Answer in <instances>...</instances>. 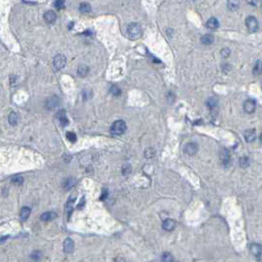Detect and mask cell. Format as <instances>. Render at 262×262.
<instances>
[{"label":"cell","mask_w":262,"mask_h":262,"mask_svg":"<svg viewBox=\"0 0 262 262\" xmlns=\"http://www.w3.org/2000/svg\"><path fill=\"white\" fill-rule=\"evenodd\" d=\"M66 64H67V58H66V57L64 54H57L54 57L53 66L57 70L62 69L66 66Z\"/></svg>","instance_id":"4"},{"label":"cell","mask_w":262,"mask_h":262,"mask_svg":"<svg viewBox=\"0 0 262 262\" xmlns=\"http://www.w3.org/2000/svg\"><path fill=\"white\" fill-rule=\"evenodd\" d=\"M163 262H173V256L169 252H165L162 255Z\"/></svg>","instance_id":"28"},{"label":"cell","mask_w":262,"mask_h":262,"mask_svg":"<svg viewBox=\"0 0 262 262\" xmlns=\"http://www.w3.org/2000/svg\"><path fill=\"white\" fill-rule=\"evenodd\" d=\"M255 109H256V103H255L254 99H247L244 103V110H245L246 113L252 114Z\"/></svg>","instance_id":"7"},{"label":"cell","mask_w":262,"mask_h":262,"mask_svg":"<svg viewBox=\"0 0 262 262\" xmlns=\"http://www.w3.org/2000/svg\"><path fill=\"white\" fill-rule=\"evenodd\" d=\"M154 154H155L154 149H149V151L145 152V157H146V158H151V157L154 156Z\"/></svg>","instance_id":"36"},{"label":"cell","mask_w":262,"mask_h":262,"mask_svg":"<svg viewBox=\"0 0 262 262\" xmlns=\"http://www.w3.org/2000/svg\"><path fill=\"white\" fill-rule=\"evenodd\" d=\"M41 258H42V253L40 252V251H34L31 254V259H33L34 261H39Z\"/></svg>","instance_id":"27"},{"label":"cell","mask_w":262,"mask_h":262,"mask_svg":"<svg viewBox=\"0 0 262 262\" xmlns=\"http://www.w3.org/2000/svg\"><path fill=\"white\" fill-rule=\"evenodd\" d=\"M207 107L211 113H215V111H217V109H218L217 99H216L215 97H210V99L207 100Z\"/></svg>","instance_id":"10"},{"label":"cell","mask_w":262,"mask_h":262,"mask_svg":"<svg viewBox=\"0 0 262 262\" xmlns=\"http://www.w3.org/2000/svg\"><path fill=\"white\" fill-rule=\"evenodd\" d=\"M30 214H31V209L29 207L22 208V210H21V213H20L21 220H22V221H26V220L30 217Z\"/></svg>","instance_id":"18"},{"label":"cell","mask_w":262,"mask_h":262,"mask_svg":"<svg viewBox=\"0 0 262 262\" xmlns=\"http://www.w3.org/2000/svg\"><path fill=\"white\" fill-rule=\"evenodd\" d=\"M127 129V125L123 120H118L116 122H114L113 125L111 127V132L113 134L116 135H121L123 134Z\"/></svg>","instance_id":"1"},{"label":"cell","mask_w":262,"mask_h":262,"mask_svg":"<svg viewBox=\"0 0 262 262\" xmlns=\"http://www.w3.org/2000/svg\"><path fill=\"white\" fill-rule=\"evenodd\" d=\"M89 68L85 65H80L78 67V70H77V74H78L79 77H85L87 74H88Z\"/></svg>","instance_id":"21"},{"label":"cell","mask_w":262,"mask_h":262,"mask_svg":"<svg viewBox=\"0 0 262 262\" xmlns=\"http://www.w3.org/2000/svg\"><path fill=\"white\" fill-rule=\"evenodd\" d=\"M74 242L71 239H66V241L64 242V251L66 253H72L73 250H74Z\"/></svg>","instance_id":"12"},{"label":"cell","mask_w":262,"mask_h":262,"mask_svg":"<svg viewBox=\"0 0 262 262\" xmlns=\"http://www.w3.org/2000/svg\"><path fill=\"white\" fill-rule=\"evenodd\" d=\"M127 33L130 38H132V39H136V38L141 36V33H142L141 27L136 23H131L130 25L127 27Z\"/></svg>","instance_id":"2"},{"label":"cell","mask_w":262,"mask_h":262,"mask_svg":"<svg viewBox=\"0 0 262 262\" xmlns=\"http://www.w3.org/2000/svg\"><path fill=\"white\" fill-rule=\"evenodd\" d=\"M240 6V3L237 0H228V7L230 10H237L239 8Z\"/></svg>","instance_id":"24"},{"label":"cell","mask_w":262,"mask_h":262,"mask_svg":"<svg viewBox=\"0 0 262 262\" xmlns=\"http://www.w3.org/2000/svg\"><path fill=\"white\" fill-rule=\"evenodd\" d=\"M54 6L58 9H62L65 6V0H55Z\"/></svg>","instance_id":"33"},{"label":"cell","mask_w":262,"mask_h":262,"mask_svg":"<svg viewBox=\"0 0 262 262\" xmlns=\"http://www.w3.org/2000/svg\"><path fill=\"white\" fill-rule=\"evenodd\" d=\"M245 23H246V27L248 28V30H249L251 33L256 32L258 30V28H259V23H258L256 17L253 16H248Z\"/></svg>","instance_id":"3"},{"label":"cell","mask_w":262,"mask_h":262,"mask_svg":"<svg viewBox=\"0 0 262 262\" xmlns=\"http://www.w3.org/2000/svg\"><path fill=\"white\" fill-rule=\"evenodd\" d=\"M76 195L77 194H72L71 195H70V198H69V200L67 202V206H66V209H67V212H68V214H69V217H70V214H71V212H72V209H73V205H74L75 203V201H76Z\"/></svg>","instance_id":"13"},{"label":"cell","mask_w":262,"mask_h":262,"mask_svg":"<svg viewBox=\"0 0 262 262\" xmlns=\"http://www.w3.org/2000/svg\"><path fill=\"white\" fill-rule=\"evenodd\" d=\"M55 217H57V213L52 212V211L44 212L43 214L40 216L41 220H43V221H51V220L54 219Z\"/></svg>","instance_id":"16"},{"label":"cell","mask_w":262,"mask_h":262,"mask_svg":"<svg viewBox=\"0 0 262 262\" xmlns=\"http://www.w3.org/2000/svg\"><path fill=\"white\" fill-rule=\"evenodd\" d=\"M83 97H84V99H88L91 97V91L88 89H85L83 90Z\"/></svg>","instance_id":"34"},{"label":"cell","mask_w":262,"mask_h":262,"mask_svg":"<svg viewBox=\"0 0 262 262\" xmlns=\"http://www.w3.org/2000/svg\"><path fill=\"white\" fill-rule=\"evenodd\" d=\"M229 54H230V50L228 49V48H223V49L221 50V55L223 57H228Z\"/></svg>","instance_id":"35"},{"label":"cell","mask_w":262,"mask_h":262,"mask_svg":"<svg viewBox=\"0 0 262 262\" xmlns=\"http://www.w3.org/2000/svg\"><path fill=\"white\" fill-rule=\"evenodd\" d=\"M240 164H241V166L243 167V168H246V167L249 166V164H250V160L248 157H242V158L240 159Z\"/></svg>","instance_id":"29"},{"label":"cell","mask_w":262,"mask_h":262,"mask_svg":"<svg viewBox=\"0 0 262 262\" xmlns=\"http://www.w3.org/2000/svg\"><path fill=\"white\" fill-rule=\"evenodd\" d=\"M11 181H12L13 184H16V186H21V184L24 182V179H23L22 176H16V177L12 178Z\"/></svg>","instance_id":"31"},{"label":"cell","mask_w":262,"mask_h":262,"mask_svg":"<svg viewBox=\"0 0 262 262\" xmlns=\"http://www.w3.org/2000/svg\"><path fill=\"white\" fill-rule=\"evenodd\" d=\"M163 228L167 230V232H171V230H173L175 228L176 226V222L174 221L173 219H166L165 221L163 222Z\"/></svg>","instance_id":"11"},{"label":"cell","mask_w":262,"mask_h":262,"mask_svg":"<svg viewBox=\"0 0 262 262\" xmlns=\"http://www.w3.org/2000/svg\"><path fill=\"white\" fill-rule=\"evenodd\" d=\"M66 136H67V138L71 142H76V140H77V136L74 132H68V133L66 134Z\"/></svg>","instance_id":"32"},{"label":"cell","mask_w":262,"mask_h":262,"mask_svg":"<svg viewBox=\"0 0 262 262\" xmlns=\"http://www.w3.org/2000/svg\"><path fill=\"white\" fill-rule=\"evenodd\" d=\"M250 252L255 256H260L262 254V247L259 244H252L250 246Z\"/></svg>","instance_id":"17"},{"label":"cell","mask_w":262,"mask_h":262,"mask_svg":"<svg viewBox=\"0 0 262 262\" xmlns=\"http://www.w3.org/2000/svg\"><path fill=\"white\" fill-rule=\"evenodd\" d=\"M183 151H184V154L187 156H194L198 152V145L195 144V142H188V144H186V146H184Z\"/></svg>","instance_id":"5"},{"label":"cell","mask_w":262,"mask_h":262,"mask_svg":"<svg viewBox=\"0 0 262 262\" xmlns=\"http://www.w3.org/2000/svg\"><path fill=\"white\" fill-rule=\"evenodd\" d=\"M213 41H214V38H213L211 34H206L201 38V42L205 45H210L213 43Z\"/></svg>","instance_id":"22"},{"label":"cell","mask_w":262,"mask_h":262,"mask_svg":"<svg viewBox=\"0 0 262 262\" xmlns=\"http://www.w3.org/2000/svg\"><path fill=\"white\" fill-rule=\"evenodd\" d=\"M57 117L58 122L61 123V125H62V127H66V126H68V125H69V120H68V118H67V114H66L65 110H59L57 112Z\"/></svg>","instance_id":"6"},{"label":"cell","mask_w":262,"mask_h":262,"mask_svg":"<svg viewBox=\"0 0 262 262\" xmlns=\"http://www.w3.org/2000/svg\"><path fill=\"white\" fill-rule=\"evenodd\" d=\"M79 9H80V11L81 12H89L90 10H91V6H90L89 3H87V2H83L80 4L79 6Z\"/></svg>","instance_id":"26"},{"label":"cell","mask_w":262,"mask_h":262,"mask_svg":"<svg viewBox=\"0 0 262 262\" xmlns=\"http://www.w3.org/2000/svg\"><path fill=\"white\" fill-rule=\"evenodd\" d=\"M84 201H85V199L83 198V200L81 201V203H80V206H79V209H81V208H83V206H84Z\"/></svg>","instance_id":"38"},{"label":"cell","mask_w":262,"mask_h":262,"mask_svg":"<svg viewBox=\"0 0 262 262\" xmlns=\"http://www.w3.org/2000/svg\"><path fill=\"white\" fill-rule=\"evenodd\" d=\"M262 73V62L258 61L256 64H255L254 68H253V74L254 75H260Z\"/></svg>","instance_id":"25"},{"label":"cell","mask_w":262,"mask_h":262,"mask_svg":"<svg viewBox=\"0 0 262 262\" xmlns=\"http://www.w3.org/2000/svg\"><path fill=\"white\" fill-rule=\"evenodd\" d=\"M110 91H111V93L113 94V95H115V96H118V95H120V94H121V89L119 88L117 85L112 86Z\"/></svg>","instance_id":"30"},{"label":"cell","mask_w":262,"mask_h":262,"mask_svg":"<svg viewBox=\"0 0 262 262\" xmlns=\"http://www.w3.org/2000/svg\"><path fill=\"white\" fill-rule=\"evenodd\" d=\"M44 21L47 24H53L57 21V13L53 10H48L44 13Z\"/></svg>","instance_id":"9"},{"label":"cell","mask_w":262,"mask_h":262,"mask_svg":"<svg viewBox=\"0 0 262 262\" xmlns=\"http://www.w3.org/2000/svg\"><path fill=\"white\" fill-rule=\"evenodd\" d=\"M260 140H261V142H262V134L260 135Z\"/></svg>","instance_id":"39"},{"label":"cell","mask_w":262,"mask_h":262,"mask_svg":"<svg viewBox=\"0 0 262 262\" xmlns=\"http://www.w3.org/2000/svg\"><path fill=\"white\" fill-rule=\"evenodd\" d=\"M122 171H123L124 174H127V173H129L131 171V168L128 165H126V166H124L123 168H122Z\"/></svg>","instance_id":"37"},{"label":"cell","mask_w":262,"mask_h":262,"mask_svg":"<svg viewBox=\"0 0 262 262\" xmlns=\"http://www.w3.org/2000/svg\"><path fill=\"white\" fill-rule=\"evenodd\" d=\"M75 182H76L75 178L70 177V178H68V179H65L64 183H62V187H64V190L68 191V190H70V188H72L73 186H74Z\"/></svg>","instance_id":"19"},{"label":"cell","mask_w":262,"mask_h":262,"mask_svg":"<svg viewBox=\"0 0 262 262\" xmlns=\"http://www.w3.org/2000/svg\"><path fill=\"white\" fill-rule=\"evenodd\" d=\"M244 136H245L246 141H248V142H252L256 139V133H255L254 130H247L245 132V134H244Z\"/></svg>","instance_id":"20"},{"label":"cell","mask_w":262,"mask_h":262,"mask_svg":"<svg viewBox=\"0 0 262 262\" xmlns=\"http://www.w3.org/2000/svg\"><path fill=\"white\" fill-rule=\"evenodd\" d=\"M57 103H58V97L57 96L50 97V99H48L46 100V108L48 110H53L57 106Z\"/></svg>","instance_id":"15"},{"label":"cell","mask_w":262,"mask_h":262,"mask_svg":"<svg viewBox=\"0 0 262 262\" xmlns=\"http://www.w3.org/2000/svg\"><path fill=\"white\" fill-rule=\"evenodd\" d=\"M220 161H221V163L224 166H228V165H230V163H232L230 155L226 149H223V151L220 153Z\"/></svg>","instance_id":"8"},{"label":"cell","mask_w":262,"mask_h":262,"mask_svg":"<svg viewBox=\"0 0 262 262\" xmlns=\"http://www.w3.org/2000/svg\"><path fill=\"white\" fill-rule=\"evenodd\" d=\"M206 27L208 28V29H211V30H214V29H217L219 27V22L218 20L216 19V17H210L207 23H206Z\"/></svg>","instance_id":"14"},{"label":"cell","mask_w":262,"mask_h":262,"mask_svg":"<svg viewBox=\"0 0 262 262\" xmlns=\"http://www.w3.org/2000/svg\"><path fill=\"white\" fill-rule=\"evenodd\" d=\"M8 122L10 123V125H13V126L16 125L19 123V115L15 113V112H11L8 116Z\"/></svg>","instance_id":"23"}]
</instances>
